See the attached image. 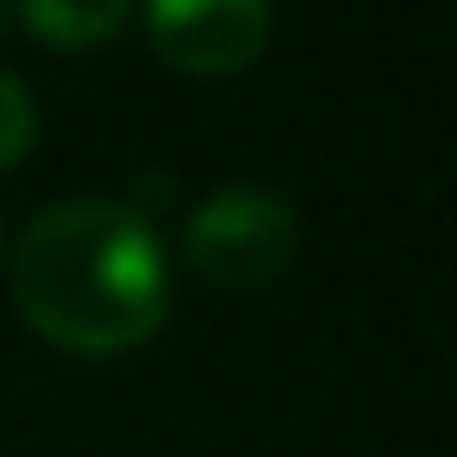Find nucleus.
Returning a JSON list of instances; mask_svg holds the SVG:
<instances>
[{
  "label": "nucleus",
  "instance_id": "obj_2",
  "mask_svg": "<svg viewBox=\"0 0 457 457\" xmlns=\"http://www.w3.org/2000/svg\"><path fill=\"white\" fill-rule=\"evenodd\" d=\"M295 251H301V213L270 182H226L182 226V257L232 295L270 288L295 263Z\"/></svg>",
  "mask_w": 457,
  "mask_h": 457
},
{
  "label": "nucleus",
  "instance_id": "obj_4",
  "mask_svg": "<svg viewBox=\"0 0 457 457\" xmlns=\"http://www.w3.org/2000/svg\"><path fill=\"white\" fill-rule=\"evenodd\" d=\"M132 13V0H20V20L45 51H101Z\"/></svg>",
  "mask_w": 457,
  "mask_h": 457
},
{
  "label": "nucleus",
  "instance_id": "obj_6",
  "mask_svg": "<svg viewBox=\"0 0 457 457\" xmlns=\"http://www.w3.org/2000/svg\"><path fill=\"white\" fill-rule=\"evenodd\" d=\"M0 26H7V0H0Z\"/></svg>",
  "mask_w": 457,
  "mask_h": 457
},
{
  "label": "nucleus",
  "instance_id": "obj_5",
  "mask_svg": "<svg viewBox=\"0 0 457 457\" xmlns=\"http://www.w3.org/2000/svg\"><path fill=\"white\" fill-rule=\"evenodd\" d=\"M32 145H38V101L13 70H0V170L26 163Z\"/></svg>",
  "mask_w": 457,
  "mask_h": 457
},
{
  "label": "nucleus",
  "instance_id": "obj_1",
  "mask_svg": "<svg viewBox=\"0 0 457 457\" xmlns=\"http://www.w3.org/2000/svg\"><path fill=\"white\" fill-rule=\"evenodd\" d=\"M13 307L20 320L76 357L138 351L170 320V251L151 213L132 201H57L13 245Z\"/></svg>",
  "mask_w": 457,
  "mask_h": 457
},
{
  "label": "nucleus",
  "instance_id": "obj_3",
  "mask_svg": "<svg viewBox=\"0 0 457 457\" xmlns=\"http://www.w3.org/2000/svg\"><path fill=\"white\" fill-rule=\"evenodd\" d=\"M276 0H145V45L182 76H238L270 51Z\"/></svg>",
  "mask_w": 457,
  "mask_h": 457
}]
</instances>
